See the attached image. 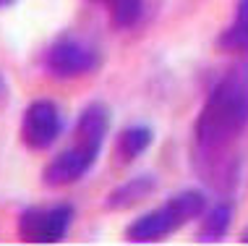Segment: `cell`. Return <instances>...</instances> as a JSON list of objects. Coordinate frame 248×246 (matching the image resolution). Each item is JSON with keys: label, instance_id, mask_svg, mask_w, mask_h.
Masks as SVG:
<instances>
[{"label": "cell", "instance_id": "obj_6", "mask_svg": "<svg viewBox=\"0 0 248 246\" xmlns=\"http://www.w3.org/2000/svg\"><path fill=\"white\" fill-rule=\"evenodd\" d=\"M97 160H99V155L78 147V144H71L68 149L58 152L42 168V183L50 186V189H63V186L78 183L86 173L94 168Z\"/></svg>", "mask_w": 248, "mask_h": 246}, {"label": "cell", "instance_id": "obj_9", "mask_svg": "<svg viewBox=\"0 0 248 246\" xmlns=\"http://www.w3.org/2000/svg\"><path fill=\"white\" fill-rule=\"evenodd\" d=\"M232 210L230 202H214V204H206L204 215L199 217V230H196V238L201 244H214V241H222L227 236L232 225Z\"/></svg>", "mask_w": 248, "mask_h": 246}, {"label": "cell", "instance_id": "obj_7", "mask_svg": "<svg viewBox=\"0 0 248 246\" xmlns=\"http://www.w3.org/2000/svg\"><path fill=\"white\" fill-rule=\"evenodd\" d=\"M107 131H110V110L102 102H92L78 113L76 118V129H73V144L102 155Z\"/></svg>", "mask_w": 248, "mask_h": 246}, {"label": "cell", "instance_id": "obj_4", "mask_svg": "<svg viewBox=\"0 0 248 246\" xmlns=\"http://www.w3.org/2000/svg\"><path fill=\"white\" fill-rule=\"evenodd\" d=\"M73 212L71 204H47V207H26L16 220L18 238L26 244H60L68 236L73 225Z\"/></svg>", "mask_w": 248, "mask_h": 246}, {"label": "cell", "instance_id": "obj_15", "mask_svg": "<svg viewBox=\"0 0 248 246\" xmlns=\"http://www.w3.org/2000/svg\"><path fill=\"white\" fill-rule=\"evenodd\" d=\"M243 241H246V244H248V230H246V233H243Z\"/></svg>", "mask_w": 248, "mask_h": 246}, {"label": "cell", "instance_id": "obj_2", "mask_svg": "<svg viewBox=\"0 0 248 246\" xmlns=\"http://www.w3.org/2000/svg\"><path fill=\"white\" fill-rule=\"evenodd\" d=\"M206 210V194L199 189H186L172 194L167 202L159 207H154L144 215H139L136 220L128 223L125 228V238L133 244H154L162 241L165 236L175 233L191 220H199Z\"/></svg>", "mask_w": 248, "mask_h": 246}, {"label": "cell", "instance_id": "obj_13", "mask_svg": "<svg viewBox=\"0 0 248 246\" xmlns=\"http://www.w3.org/2000/svg\"><path fill=\"white\" fill-rule=\"evenodd\" d=\"M5 95H8V86H5V79L0 76V102L5 99Z\"/></svg>", "mask_w": 248, "mask_h": 246}, {"label": "cell", "instance_id": "obj_8", "mask_svg": "<svg viewBox=\"0 0 248 246\" xmlns=\"http://www.w3.org/2000/svg\"><path fill=\"white\" fill-rule=\"evenodd\" d=\"M154 191H157V176L154 173H139V176L123 181L118 189H112L107 194L105 204L110 210H128L136 207L139 202H144L146 197H152Z\"/></svg>", "mask_w": 248, "mask_h": 246}, {"label": "cell", "instance_id": "obj_5", "mask_svg": "<svg viewBox=\"0 0 248 246\" xmlns=\"http://www.w3.org/2000/svg\"><path fill=\"white\" fill-rule=\"evenodd\" d=\"M21 142L31 152H45L63 134V113L52 99H34L21 115Z\"/></svg>", "mask_w": 248, "mask_h": 246}, {"label": "cell", "instance_id": "obj_1", "mask_svg": "<svg viewBox=\"0 0 248 246\" xmlns=\"http://www.w3.org/2000/svg\"><path fill=\"white\" fill-rule=\"evenodd\" d=\"M248 131V61L235 63L214 82L193 123L199 168L209 181L232 178L230 149Z\"/></svg>", "mask_w": 248, "mask_h": 246}, {"label": "cell", "instance_id": "obj_14", "mask_svg": "<svg viewBox=\"0 0 248 246\" xmlns=\"http://www.w3.org/2000/svg\"><path fill=\"white\" fill-rule=\"evenodd\" d=\"M13 3H16V0H0V11L8 8V5H13Z\"/></svg>", "mask_w": 248, "mask_h": 246}, {"label": "cell", "instance_id": "obj_10", "mask_svg": "<svg viewBox=\"0 0 248 246\" xmlns=\"http://www.w3.org/2000/svg\"><path fill=\"white\" fill-rule=\"evenodd\" d=\"M217 45L225 52L248 55V0H238L235 3V16H232V21L222 29Z\"/></svg>", "mask_w": 248, "mask_h": 246}, {"label": "cell", "instance_id": "obj_3", "mask_svg": "<svg viewBox=\"0 0 248 246\" xmlns=\"http://www.w3.org/2000/svg\"><path fill=\"white\" fill-rule=\"evenodd\" d=\"M99 63H102L99 50L78 37H58L42 55L45 74L58 82L89 76L99 68Z\"/></svg>", "mask_w": 248, "mask_h": 246}, {"label": "cell", "instance_id": "obj_11", "mask_svg": "<svg viewBox=\"0 0 248 246\" xmlns=\"http://www.w3.org/2000/svg\"><path fill=\"white\" fill-rule=\"evenodd\" d=\"M152 142H154V131L144 123H136V126H128V129H123L118 134L115 152L123 163H133L152 147Z\"/></svg>", "mask_w": 248, "mask_h": 246}, {"label": "cell", "instance_id": "obj_12", "mask_svg": "<svg viewBox=\"0 0 248 246\" xmlns=\"http://www.w3.org/2000/svg\"><path fill=\"white\" fill-rule=\"evenodd\" d=\"M94 3L107 5L110 21L118 29H133L144 16V0H94Z\"/></svg>", "mask_w": 248, "mask_h": 246}]
</instances>
